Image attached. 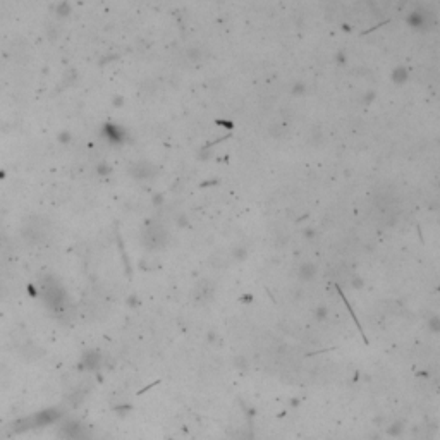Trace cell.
Masks as SVG:
<instances>
[{
	"label": "cell",
	"instance_id": "2",
	"mask_svg": "<svg viewBox=\"0 0 440 440\" xmlns=\"http://www.w3.org/2000/svg\"><path fill=\"white\" fill-rule=\"evenodd\" d=\"M194 292H196V300L201 301V304H205L213 296V287L210 284H207V282H203L201 285H198V289Z\"/></svg>",
	"mask_w": 440,
	"mask_h": 440
},
{
	"label": "cell",
	"instance_id": "1",
	"mask_svg": "<svg viewBox=\"0 0 440 440\" xmlns=\"http://www.w3.org/2000/svg\"><path fill=\"white\" fill-rule=\"evenodd\" d=\"M46 236V229H45V220L43 218H36V220H29L26 224L24 229V237L29 241H42L43 237Z\"/></svg>",
	"mask_w": 440,
	"mask_h": 440
}]
</instances>
